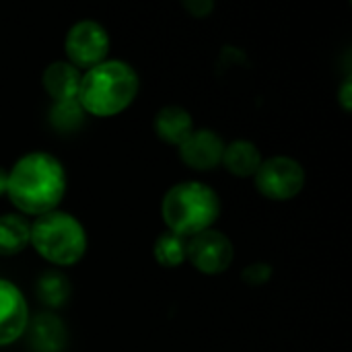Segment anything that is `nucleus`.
Instances as JSON below:
<instances>
[{"label": "nucleus", "mask_w": 352, "mask_h": 352, "mask_svg": "<svg viewBox=\"0 0 352 352\" xmlns=\"http://www.w3.org/2000/svg\"><path fill=\"white\" fill-rule=\"evenodd\" d=\"M179 159L196 171H212L221 165L225 140L210 128H200L177 146Z\"/></svg>", "instance_id": "nucleus-9"}, {"label": "nucleus", "mask_w": 352, "mask_h": 352, "mask_svg": "<svg viewBox=\"0 0 352 352\" xmlns=\"http://www.w3.org/2000/svg\"><path fill=\"white\" fill-rule=\"evenodd\" d=\"M233 243L223 231L208 229L188 239L186 260L202 274L214 276L229 270V266L233 264Z\"/></svg>", "instance_id": "nucleus-7"}, {"label": "nucleus", "mask_w": 352, "mask_h": 352, "mask_svg": "<svg viewBox=\"0 0 352 352\" xmlns=\"http://www.w3.org/2000/svg\"><path fill=\"white\" fill-rule=\"evenodd\" d=\"M161 214L167 231L190 239L212 229L221 217V198L204 182H179L165 192Z\"/></svg>", "instance_id": "nucleus-3"}, {"label": "nucleus", "mask_w": 352, "mask_h": 352, "mask_svg": "<svg viewBox=\"0 0 352 352\" xmlns=\"http://www.w3.org/2000/svg\"><path fill=\"white\" fill-rule=\"evenodd\" d=\"M184 8L196 16V19H202V16H208L212 10H214V2L212 0H186L184 2Z\"/></svg>", "instance_id": "nucleus-19"}, {"label": "nucleus", "mask_w": 352, "mask_h": 352, "mask_svg": "<svg viewBox=\"0 0 352 352\" xmlns=\"http://www.w3.org/2000/svg\"><path fill=\"white\" fill-rule=\"evenodd\" d=\"M31 241V223L19 212H6L0 217V256H16Z\"/></svg>", "instance_id": "nucleus-14"}, {"label": "nucleus", "mask_w": 352, "mask_h": 352, "mask_svg": "<svg viewBox=\"0 0 352 352\" xmlns=\"http://www.w3.org/2000/svg\"><path fill=\"white\" fill-rule=\"evenodd\" d=\"M37 297L43 305L47 307H62L68 297H70V283L64 274L56 272V270H50V272H43L39 278H37Z\"/></svg>", "instance_id": "nucleus-15"}, {"label": "nucleus", "mask_w": 352, "mask_h": 352, "mask_svg": "<svg viewBox=\"0 0 352 352\" xmlns=\"http://www.w3.org/2000/svg\"><path fill=\"white\" fill-rule=\"evenodd\" d=\"M80 78H82V72L66 60H56L47 64L41 76L43 89L54 99V103L78 101Z\"/></svg>", "instance_id": "nucleus-10"}, {"label": "nucleus", "mask_w": 352, "mask_h": 352, "mask_svg": "<svg viewBox=\"0 0 352 352\" xmlns=\"http://www.w3.org/2000/svg\"><path fill=\"white\" fill-rule=\"evenodd\" d=\"M33 352H62L66 346V326L56 314H37L29 318L27 330Z\"/></svg>", "instance_id": "nucleus-11"}, {"label": "nucleus", "mask_w": 352, "mask_h": 352, "mask_svg": "<svg viewBox=\"0 0 352 352\" xmlns=\"http://www.w3.org/2000/svg\"><path fill=\"white\" fill-rule=\"evenodd\" d=\"M186 248H188L186 237L165 231L157 237L153 254L163 268H177L186 262Z\"/></svg>", "instance_id": "nucleus-16"}, {"label": "nucleus", "mask_w": 352, "mask_h": 352, "mask_svg": "<svg viewBox=\"0 0 352 352\" xmlns=\"http://www.w3.org/2000/svg\"><path fill=\"white\" fill-rule=\"evenodd\" d=\"M138 89V72L128 62L105 60L82 74L78 103L89 116L111 118L132 105Z\"/></svg>", "instance_id": "nucleus-2"}, {"label": "nucleus", "mask_w": 352, "mask_h": 352, "mask_svg": "<svg viewBox=\"0 0 352 352\" xmlns=\"http://www.w3.org/2000/svg\"><path fill=\"white\" fill-rule=\"evenodd\" d=\"M33 250L56 266H74L87 252V233L76 217L52 210L31 223Z\"/></svg>", "instance_id": "nucleus-4"}, {"label": "nucleus", "mask_w": 352, "mask_h": 352, "mask_svg": "<svg viewBox=\"0 0 352 352\" xmlns=\"http://www.w3.org/2000/svg\"><path fill=\"white\" fill-rule=\"evenodd\" d=\"M153 128L159 140L171 146H179L194 132V120L188 109L179 105H165L157 111Z\"/></svg>", "instance_id": "nucleus-12"}, {"label": "nucleus", "mask_w": 352, "mask_h": 352, "mask_svg": "<svg viewBox=\"0 0 352 352\" xmlns=\"http://www.w3.org/2000/svg\"><path fill=\"white\" fill-rule=\"evenodd\" d=\"M338 103L342 105L344 111L352 109V78L346 76V80L342 82V87L338 89Z\"/></svg>", "instance_id": "nucleus-20"}, {"label": "nucleus", "mask_w": 352, "mask_h": 352, "mask_svg": "<svg viewBox=\"0 0 352 352\" xmlns=\"http://www.w3.org/2000/svg\"><path fill=\"white\" fill-rule=\"evenodd\" d=\"M305 179L307 175L303 165L297 159L285 155H276L262 161V165L254 175V184L258 192L274 202H285L295 198L305 188Z\"/></svg>", "instance_id": "nucleus-5"}, {"label": "nucleus", "mask_w": 352, "mask_h": 352, "mask_svg": "<svg viewBox=\"0 0 352 352\" xmlns=\"http://www.w3.org/2000/svg\"><path fill=\"white\" fill-rule=\"evenodd\" d=\"M66 194V171L50 153L35 151L23 155L8 171L6 196L19 214L41 217L58 210Z\"/></svg>", "instance_id": "nucleus-1"}, {"label": "nucleus", "mask_w": 352, "mask_h": 352, "mask_svg": "<svg viewBox=\"0 0 352 352\" xmlns=\"http://www.w3.org/2000/svg\"><path fill=\"white\" fill-rule=\"evenodd\" d=\"M109 45H111L109 33L101 23L93 19L78 21L68 29L64 39V52L68 58L66 62L87 72L93 66L107 60Z\"/></svg>", "instance_id": "nucleus-6"}, {"label": "nucleus", "mask_w": 352, "mask_h": 352, "mask_svg": "<svg viewBox=\"0 0 352 352\" xmlns=\"http://www.w3.org/2000/svg\"><path fill=\"white\" fill-rule=\"evenodd\" d=\"M272 274H274V270H272L270 264H266V262H256V264H250V266L241 272V278H243V283L250 285V287H262V285H266V283L272 278Z\"/></svg>", "instance_id": "nucleus-18"}, {"label": "nucleus", "mask_w": 352, "mask_h": 352, "mask_svg": "<svg viewBox=\"0 0 352 352\" xmlns=\"http://www.w3.org/2000/svg\"><path fill=\"white\" fill-rule=\"evenodd\" d=\"M262 161L264 159L260 155V148L252 140L239 138V140L225 144L221 165L237 177H252V175H256Z\"/></svg>", "instance_id": "nucleus-13"}, {"label": "nucleus", "mask_w": 352, "mask_h": 352, "mask_svg": "<svg viewBox=\"0 0 352 352\" xmlns=\"http://www.w3.org/2000/svg\"><path fill=\"white\" fill-rule=\"evenodd\" d=\"M85 111L78 101L54 103L50 109V122L60 132H76L82 126Z\"/></svg>", "instance_id": "nucleus-17"}, {"label": "nucleus", "mask_w": 352, "mask_h": 352, "mask_svg": "<svg viewBox=\"0 0 352 352\" xmlns=\"http://www.w3.org/2000/svg\"><path fill=\"white\" fill-rule=\"evenodd\" d=\"M29 324V305L21 293V289L0 278V346H8L16 342Z\"/></svg>", "instance_id": "nucleus-8"}, {"label": "nucleus", "mask_w": 352, "mask_h": 352, "mask_svg": "<svg viewBox=\"0 0 352 352\" xmlns=\"http://www.w3.org/2000/svg\"><path fill=\"white\" fill-rule=\"evenodd\" d=\"M6 186H8V171L0 167V196L6 194Z\"/></svg>", "instance_id": "nucleus-21"}]
</instances>
